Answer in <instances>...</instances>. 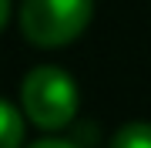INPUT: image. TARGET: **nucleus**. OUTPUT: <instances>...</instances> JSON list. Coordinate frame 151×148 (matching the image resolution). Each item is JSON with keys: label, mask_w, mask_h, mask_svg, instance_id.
<instances>
[{"label": "nucleus", "mask_w": 151, "mask_h": 148, "mask_svg": "<svg viewBox=\"0 0 151 148\" xmlns=\"http://www.w3.org/2000/svg\"><path fill=\"white\" fill-rule=\"evenodd\" d=\"M20 104L40 128H64L77 115V88L60 67H34L20 84Z\"/></svg>", "instance_id": "1"}, {"label": "nucleus", "mask_w": 151, "mask_h": 148, "mask_svg": "<svg viewBox=\"0 0 151 148\" xmlns=\"http://www.w3.org/2000/svg\"><path fill=\"white\" fill-rule=\"evenodd\" d=\"M94 10V0H24L20 30L40 47H60L81 37Z\"/></svg>", "instance_id": "2"}, {"label": "nucleus", "mask_w": 151, "mask_h": 148, "mask_svg": "<svg viewBox=\"0 0 151 148\" xmlns=\"http://www.w3.org/2000/svg\"><path fill=\"white\" fill-rule=\"evenodd\" d=\"M24 142V121L14 104L0 101V148H20Z\"/></svg>", "instance_id": "3"}, {"label": "nucleus", "mask_w": 151, "mask_h": 148, "mask_svg": "<svg viewBox=\"0 0 151 148\" xmlns=\"http://www.w3.org/2000/svg\"><path fill=\"white\" fill-rule=\"evenodd\" d=\"M111 148H151V125L138 121V125H124L114 135Z\"/></svg>", "instance_id": "4"}, {"label": "nucleus", "mask_w": 151, "mask_h": 148, "mask_svg": "<svg viewBox=\"0 0 151 148\" xmlns=\"http://www.w3.org/2000/svg\"><path fill=\"white\" fill-rule=\"evenodd\" d=\"M30 148H74V145H67V142H57V138H47V142H37V145H30Z\"/></svg>", "instance_id": "5"}, {"label": "nucleus", "mask_w": 151, "mask_h": 148, "mask_svg": "<svg viewBox=\"0 0 151 148\" xmlns=\"http://www.w3.org/2000/svg\"><path fill=\"white\" fill-rule=\"evenodd\" d=\"M7 17H10V0H0V30H4Z\"/></svg>", "instance_id": "6"}]
</instances>
